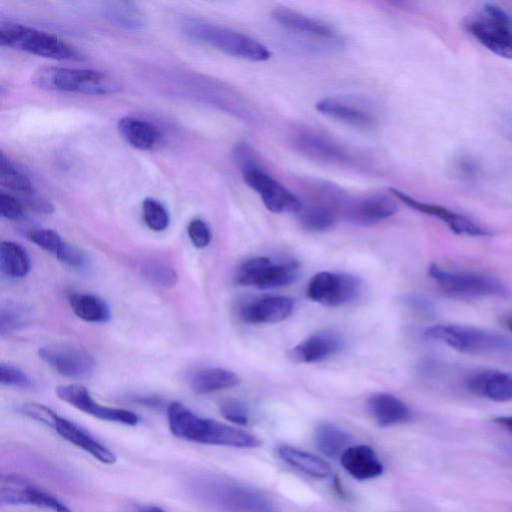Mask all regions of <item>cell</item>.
<instances>
[{"label": "cell", "mask_w": 512, "mask_h": 512, "mask_svg": "<svg viewBox=\"0 0 512 512\" xmlns=\"http://www.w3.org/2000/svg\"><path fill=\"white\" fill-rule=\"evenodd\" d=\"M144 275L152 282L163 287L175 286L178 282L177 272L169 265L159 261H148L143 264Z\"/></svg>", "instance_id": "8d00e7d4"}, {"label": "cell", "mask_w": 512, "mask_h": 512, "mask_svg": "<svg viewBox=\"0 0 512 512\" xmlns=\"http://www.w3.org/2000/svg\"><path fill=\"white\" fill-rule=\"evenodd\" d=\"M30 258L26 250L16 242L2 241L0 244V268L11 278H23L30 271Z\"/></svg>", "instance_id": "4dcf8cb0"}, {"label": "cell", "mask_w": 512, "mask_h": 512, "mask_svg": "<svg viewBox=\"0 0 512 512\" xmlns=\"http://www.w3.org/2000/svg\"><path fill=\"white\" fill-rule=\"evenodd\" d=\"M398 210L395 199L386 194L356 197L348 219L360 224H375L393 216Z\"/></svg>", "instance_id": "603a6c76"}, {"label": "cell", "mask_w": 512, "mask_h": 512, "mask_svg": "<svg viewBox=\"0 0 512 512\" xmlns=\"http://www.w3.org/2000/svg\"><path fill=\"white\" fill-rule=\"evenodd\" d=\"M300 224L312 232H323L331 229L335 222V215L327 208L317 203H302L301 208L296 213Z\"/></svg>", "instance_id": "1f68e13d"}, {"label": "cell", "mask_w": 512, "mask_h": 512, "mask_svg": "<svg viewBox=\"0 0 512 512\" xmlns=\"http://www.w3.org/2000/svg\"><path fill=\"white\" fill-rule=\"evenodd\" d=\"M300 265L295 260L272 261L268 257H254L240 264L235 274L239 285L259 289L287 286L299 277Z\"/></svg>", "instance_id": "9c48e42d"}, {"label": "cell", "mask_w": 512, "mask_h": 512, "mask_svg": "<svg viewBox=\"0 0 512 512\" xmlns=\"http://www.w3.org/2000/svg\"><path fill=\"white\" fill-rule=\"evenodd\" d=\"M189 489L200 504L216 512H280L263 492L222 476L196 477Z\"/></svg>", "instance_id": "6da1fadb"}, {"label": "cell", "mask_w": 512, "mask_h": 512, "mask_svg": "<svg viewBox=\"0 0 512 512\" xmlns=\"http://www.w3.org/2000/svg\"><path fill=\"white\" fill-rule=\"evenodd\" d=\"M504 323L505 326L512 332V316L506 317Z\"/></svg>", "instance_id": "c3c4849f"}, {"label": "cell", "mask_w": 512, "mask_h": 512, "mask_svg": "<svg viewBox=\"0 0 512 512\" xmlns=\"http://www.w3.org/2000/svg\"><path fill=\"white\" fill-rule=\"evenodd\" d=\"M315 108L319 113L355 128L372 129L378 123L375 112L366 104L344 97L322 98Z\"/></svg>", "instance_id": "ac0fdd59"}, {"label": "cell", "mask_w": 512, "mask_h": 512, "mask_svg": "<svg viewBox=\"0 0 512 512\" xmlns=\"http://www.w3.org/2000/svg\"><path fill=\"white\" fill-rule=\"evenodd\" d=\"M405 302L413 310L425 315L433 314L435 309L431 301L421 296L410 295Z\"/></svg>", "instance_id": "ee69618b"}, {"label": "cell", "mask_w": 512, "mask_h": 512, "mask_svg": "<svg viewBox=\"0 0 512 512\" xmlns=\"http://www.w3.org/2000/svg\"><path fill=\"white\" fill-rule=\"evenodd\" d=\"M361 292V281L354 275L321 271L312 276L307 297L326 307H339L354 301Z\"/></svg>", "instance_id": "30bf717a"}, {"label": "cell", "mask_w": 512, "mask_h": 512, "mask_svg": "<svg viewBox=\"0 0 512 512\" xmlns=\"http://www.w3.org/2000/svg\"><path fill=\"white\" fill-rule=\"evenodd\" d=\"M27 238L32 243L55 257L58 256L66 242L57 232L42 228L28 231Z\"/></svg>", "instance_id": "74e56055"}, {"label": "cell", "mask_w": 512, "mask_h": 512, "mask_svg": "<svg viewBox=\"0 0 512 512\" xmlns=\"http://www.w3.org/2000/svg\"><path fill=\"white\" fill-rule=\"evenodd\" d=\"M117 128L121 137L130 146L139 150L154 148L161 138V134L156 126L135 117H122L118 121Z\"/></svg>", "instance_id": "4316f807"}, {"label": "cell", "mask_w": 512, "mask_h": 512, "mask_svg": "<svg viewBox=\"0 0 512 512\" xmlns=\"http://www.w3.org/2000/svg\"><path fill=\"white\" fill-rule=\"evenodd\" d=\"M56 395L76 409L104 421L129 426H135L139 422V417L132 411L99 404L92 398L89 391L79 384L58 386Z\"/></svg>", "instance_id": "5bb4252c"}, {"label": "cell", "mask_w": 512, "mask_h": 512, "mask_svg": "<svg viewBox=\"0 0 512 512\" xmlns=\"http://www.w3.org/2000/svg\"><path fill=\"white\" fill-rule=\"evenodd\" d=\"M244 182L273 213H297L302 202L290 190L269 175L258 162L240 168Z\"/></svg>", "instance_id": "8fae6325"}, {"label": "cell", "mask_w": 512, "mask_h": 512, "mask_svg": "<svg viewBox=\"0 0 512 512\" xmlns=\"http://www.w3.org/2000/svg\"><path fill=\"white\" fill-rule=\"evenodd\" d=\"M49 427L53 428L63 439L89 453L101 463L114 464L116 462L115 453L107 446L99 442L82 427L57 413L54 414Z\"/></svg>", "instance_id": "ffe728a7"}, {"label": "cell", "mask_w": 512, "mask_h": 512, "mask_svg": "<svg viewBox=\"0 0 512 512\" xmlns=\"http://www.w3.org/2000/svg\"><path fill=\"white\" fill-rule=\"evenodd\" d=\"M32 312L24 304L8 301L0 307V334L7 335L25 328L31 322Z\"/></svg>", "instance_id": "d6a6232c"}, {"label": "cell", "mask_w": 512, "mask_h": 512, "mask_svg": "<svg viewBox=\"0 0 512 512\" xmlns=\"http://www.w3.org/2000/svg\"><path fill=\"white\" fill-rule=\"evenodd\" d=\"M342 336L334 330L316 332L289 352V357L296 363H314L325 360L341 350Z\"/></svg>", "instance_id": "44dd1931"}, {"label": "cell", "mask_w": 512, "mask_h": 512, "mask_svg": "<svg viewBox=\"0 0 512 512\" xmlns=\"http://www.w3.org/2000/svg\"><path fill=\"white\" fill-rule=\"evenodd\" d=\"M389 191L411 209L441 220L457 235L487 236L490 234L485 227L445 206L420 201L395 188H390Z\"/></svg>", "instance_id": "e0dca14e"}, {"label": "cell", "mask_w": 512, "mask_h": 512, "mask_svg": "<svg viewBox=\"0 0 512 512\" xmlns=\"http://www.w3.org/2000/svg\"><path fill=\"white\" fill-rule=\"evenodd\" d=\"M494 421L512 434V416H499Z\"/></svg>", "instance_id": "bcb514c9"}, {"label": "cell", "mask_w": 512, "mask_h": 512, "mask_svg": "<svg viewBox=\"0 0 512 512\" xmlns=\"http://www.w3.org/2000/svg\"><path fill=\"white\" fill-rule=\"evenodd\" d=\"M103 15L115 25L126 29H139L143 26L140 12L129 3H111L103 8Z\"/></svg>", "instance_id": "836d02e7"}, {"label": "cell", "mask_w": 512, "mask_h": 512, "mask_svg": "<svg viewBox=\"0 0 512 512\" xmlns=\"http://www.w3.org/2000/svg\"><path fill=\"white\" fill-rule=\"evenodd\" d=\"M423 335L466 354L502 352L512 348L505 336L468 325L437 324L427 327Z\"/></svg>", "instance_id": "5b68a950"}, {"label": "cell", "mask_w": 512, "mask_h": 512, "mask_svg": "<svg viewBox=\"0 0 512 512\" xmlns=\"http://www.w3.org/2000/svg\"><path fill=\"white\" fill-rule=\"evenodd\" d=\"M0 383L17 388H31L32 378L22 369L9 363L0 364Z\"/></svg>", "instance_id": "f35d334b"}, {"label": "cell", "mask_w": 512, "mask_h": 512, "mask_svg": "<svg viewBox=\"0 0 512 512\" xmlns=\"http://www.w3.org/2000/svg\"><path fill=\"white\" fill-rule=\"evenodd\" d=\"M136 512H165L162 508L157 506L141 507Z\"/></svg>", "instance_id": "7dc6e473"}, {"label": "cell", "mask_w": 512, "mask_h": 512, "mask_svg": "<svg viewBox=\"0 0 512 512\" xmlns=\"http://www.w3.org/2000/svg\"><path fill=\"white\" fill-rule=\"evenodd\" d=\"M351 436L342 428L328 422L321 423L315 431V444L327 457H340L349 447Z\"/></svg>", "instance_id": "f546056e"}, {"label": "cell", "mask_w": 512, "mask_h": 512, "mask_svg": "<svg viewBox=\"0 0 512 512\" xmlns=\"http://www.w3.org/2000/svg\"><path fill=\"white\" fill-rule=\"evenodd\" d=\"M278 453L285 462L311 477L326 479L332 475L328 462L315 454L287 445L279 447Z\"/></svg>", "instance_id": "83f0119b"}, {"label": "cell", "mask_w": 512, "mask_h": 512, "mask_svg": "<svg viewBox=\"0 0 512 512\" xmlns=\"http://www.w3.org/2000/svg\"><path fill=\"white\" fill-rule=\"evenodd\" d=\"M133 400L137 403L149 406H159L162 405V400L157 397L152 396H133Z\"/></svg>", "instance_id": "f6af8a7d"}, {"label": "cell", "mask_w": 512, "mask_h": 512, "mask_svg": "<svg viewBox=\"0 0 512 512\" xmlns=\"http://www.w3.org/2000/svg\"><path fill=\"white\" fill-rule=\"evenodd\" d=\"M0 44L56 60L81 58L76 49L56 36L18 23L2 22L0 24Z\"/></svg>", "instance_id": "8992f818"}, {"label": "cell", "mask_w": 512, "mask_h": 512, "mask_svg": "<svg viewBox=\"0 0 512 512\" xmlns=\"http://www.w3.org/2000/svg\"><path fill=\"white\" fill-rule=\"evenodd\" d=\"M465 28L495 55L512 59V18L500 6L486 3L482 14L469 18Z\"/></svg>", "instance_id": "ba28073f"}, {"label": "cell", "mask_w": 512, "mask_h": 512, "mask_svg": "<svg viewBox=\"0 0 512 512\" xmlns=\"http://www.w3.org/2000/svg\"><path fill=\"white\" fill-rule=\"evenodd\" d=\"M0 215L8 220H18L23 215V207L15 197L1 193L0 194Z\"/></svg>", "instance_id": "7bdbcfd3"}, {"label": "cell", "mask_w": 512, "mask_h": 512, "mask_svg": "<svg viewBox=\"0 0 512 512\" xmlns=\"http://www.w3.org/2000/svg\"><path fill=\"white\" fill-rule=\"evenodd\" d=\"M69 304L74 314L83 321L105 323L110 319L108 305L98 296L90 293H73Z\"/></svg>", "instance_id": "f1b7e54d"}, {"label": "cell", "mask_w": 512, "mask_h": 512, "mask_svg": "<svg viewBox=\"0 0 512 512\" xmlns=\"http://www.w3.org/2000/svg\"><path fill=\"white\" fill-rule=\"evenodd\" d=\"M57 259L73 268H84L88 264V258L85 252L67 241L57 256Z\"/></svg>", "instance_id": "b9f144b4"}, {"label": "cell", "mask_w": 512, "mask_h": 512, "mask_svg": "<svg viewBox=\"0 0 512 512\" xmlns=\"http://www.w3.org/2000/svg\"><path fill=\"white\" fill-rule=\"evenodd\" d=\"M367 407L372 418L381 427L405 423L412 418L411 410L406 403L386 392L371 395Z\"/></svg>", "instance_id": "cb8c5ba5"}, {"label": "cell", "mask_w": 512, "mask_h": 512, "mask_svg": "<svg viewBox=\"0 0 512 512\" xmlns=\"http://www.w3.org/2000/svg\"><path fill=\"white\" fill-rule=\"evenodd\" d=\"M143 220L147 227L153 231H164L170 223L166 208L153 198H146L142 203Z\"/></svg>", "instance_id": "d590c367"}, {"label": "cell", "mask_w": 512, "mask_h": 512, "mask_svg": "<svg viewBox=\"0 0 512 512\" xmlns=\"http://www.w3.org/2000/svg\"><path fill=\"white\" fill-rule=\"evenodd\" d=\"M39 358L58 374L80 379L95 368L93 356L85 349L72 345H50L38 349Z\"/></svg>", "instance_id": "9a60e30c"}, {"label": "cell", "mask_w": 512, "mask_h": 512, "mask_svg": "<svg viewBox=\"0 0 512 512\" xmlns=\"http://www.w3.org/2000/svg\"><path fill=\"white\" fill-rule=\"evenodd\" d=\"M344 469L355 479L368 480L382 474L383 465L368 445L349 446L340 456Z\"/></svg>", "instance_id": "d4e9b609"}, {"label": "cell", "mask_w": 512, "mask_h": 512, "mask_svg": "<svg viewBox=\"0 0 512 512\" xmlns=\"http://www.w3.org/2000/svg\"><path fill=\"white\" fill-rule=\"evenodd\" d=\"M192 39L208 44L227 55L253 62L268 60L272 53L267 46L241 32L201 21L184 24Z\"/></svg>", "instance_id": "277c9868"}, {"label": "cell", "mask_w": 512, "mask_h": 512, "mask_svg": "<svg viewBox=\"0 0 512 512\" xmlns=\"http://www.w3.org/2000/svg\"><path fill=\"white\" fill-rule=\"evenodd\" d=\"M187 234L196 248H205L209 245L212 234L207 223L201 219H193L187 227Z\"/></svg>", "instance_id": "60d3db41"}, {"label": "cell", "mask_w": 512, "mask_h": 512, "mask_svg": "<svg viewBox=\"0 0 512 512\" xmlns=\"http://www.w3.org/2000/svg\"><path fill=\"white\" fill-rule=\"evenodd\" d=\"M294 309V301L286 296L265 295L245 302L239 308V317L250 324H272L288 318Z\"/></svg>", "instance_id": "d6986e66"}, {"label": "cell", "mask_w": 512, "mask_h": 512, "mask_svg": "<svg viewBox=\"0 0 512 512\" xmlns=\"http://www.w3.org/2000/svg\"><path fill=\"white\" fill-rule=\"evenodd\" d=\"M32 82L44 90L86 95H110L121 89L109 75L90 69L42 67L34 73Z\"/></svg>", "instance_id": "3957f363"}, {"label": "cell", "mask_w": 512, "mask_h": 512, "mask_svg": "<svg viewBox=\"0 0 512 512\" xmlns=\"http://www.w3.org/2000/svg\"><path fill=\"white\" fill-rule=\"evenodd\" d=\"M467 389L495 402L512 400V373L490 369L471 375L466 382Z\"/></svg>", "instance_id": "7402d4cb"}, {"label": "cell", "mask_w": 512, "mask_h": 512, "mask_svg": "<svg viewBox=\"0 0 512 512\" xmlns=\"http://www.w3.org/2000/svg\"><path fill=\"white\" fill-rule=\"evenodd\" d=\"M167 420L171 433L186 441L235 448H254L260 444L254 435L202 417L180 402L167 406Z\"/></svg>", "instance_id": "7a4b0ae2"}, {"label": "cell", "mask_w": 512, "mask_h": 512, "mask_svg": "<svg viewBox=\"0 0 512 512\" xmlns=\"http://www.w3.org/2000/svg\"><path fill=\"white\" fill-rule=\"evenodd\" d=\"M240 377L235 372L221 367H203L187 374L189 387L198 394H208L237 386Z\"/></svg>", "instance_id": "484cf974"}, {"label": "cell", "mask_w": 512, "mask_h": 512, "mask_svg": "<svg viewBox=\"0 0 512 512\" xmlns=\"http://www.w3.org/2000/svg\"><path fill=\"white\" fill-rule=\"evenodd\" d=\"M0 183L8 189L27 196L34 194L29 178L19 171L4 155L0 154Z\"/></svg>", "instance_id": "e575fe53"}, {"label": "cell", "mask_w": 512, "mask_h": 512, "mask_svg": "<svg viewBox=\"0 0 512 512\" xmlns=\"http://www.w3.org/2000/svg\"><path fill=\"white\" fill-rule=\"evenodd\" d=\"M0 503L2 505H34L53 512H72L56 496L15 474L1 475Z\"/></svg>", "instance_id": "7c38bea8"}, {"label": "cell", "mask_w": 512, "mask_h": 512, "mask_svg": "<svg viewBox=\"0 0 512 512\" xmlns=\"http://www.w3.org/2000/svg\"><path fill=\"white\" fill-rule=\"evenodd\" d=\"M429 276L448 296L455 298H508L510 289L499 279L477 272L446 270L437 264L428 268Z\"/></svg>", "instance_id": "52a82bcc"}, {"label": "cell", "mask_w": 512, "mask_h": 512, "mask_svg": "<svg viewBox=\"0 0 512 512\" xmlns=\"http://www.w3.org/2000/svg\"><path fill=\"white\" fill-rule=\"evenodd\" d=\"M272 18L283 28L300 35L304 39H312L329 47H341L342 39L330 25L315 18L304 15L287 7H275L271 11Z\"/></svg>", "instance_id": "2e32d148"}, {"label": "cell", "mask_w": 512, "mask_h": 512, "mask_svg": "<svg viewBox=\"0 0 512 512\" xmlns=\"http://www.w3.org/2000/svg\"><path fill=\"white\" fill-rule=\"evenodd\" d=\"M220 413L228 421L237 425H246L249 421L247 405L238 399H226L220 404Z\"/></svg>", "instance_id": "ab89813d"}, {"label": "cell", "mask_w": 512, "mask_h": 512, "mask_svg": "<svg viewBox=\"0 0 512 512\" xmlns=\"http://www.w3.org/2000/svg\"><path fill=\"white\" fill-rule=\"evenodd\" d=\"M292 147L302 156L330 165H350L351 154L334 139L311 129H300L290 136Z\"/></svg>", "instance_id": "4fadbf2b"}]
</instances>
